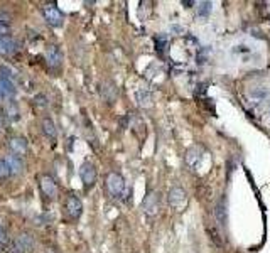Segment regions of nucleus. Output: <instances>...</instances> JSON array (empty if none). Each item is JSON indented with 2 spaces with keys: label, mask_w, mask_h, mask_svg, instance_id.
I'll list each match as a JSON object with an SVG mask.
<instances>
[{
  "label": "nucleus",
  "mask_w": 270,
  "mask_h": 253,
  "mask_svg": "<svg viewBox=\"0 0 270 253\" xmlns=\"http://www.w3.org/2000/svg\"><path fill=\"white\" fill-rule=\"evenodd\" d=\"M79 176H81L85 187H91L95 184V179H97V169L91 162H83L81 169H79Z\"/></svg>",
  "instance_id": "4"
},
{
  "label": "nucleus",
  "mask_w": 270,
  "mask_h": 253,
  "mask_svg": "<svg viewBox=\"0 0 270 253\" xmlns=\"http://www.w3.org/2000/svg\"><path fill=\"white\" fill-rule=\"evenodd\" d=\"M182 5H186V7H191V5H195V2H182Z\"/></svg>",
  "instance_id": "29"
},
{
  "label": "nucleus",
  "mask_w": 270,
  "mask_h": 253,
  "mask_svg": "<svg viewBox=\"0 0 270 253\" xmlns=\"http://www.w3.org/2000/svg\"><path fill=\"white\" fill-rule=\"evenodd\" d=\"M144 211H146L147 214H150V216H154V214H157L159 208H161V198H159L157 193H149L144 199Z\"/></svg>",
  "instance_id": "5"
},
{
  "label": "nucleus",
  "mask_w": 270,
  "mask_h": 253,
  "mask_svg": "<svg viewBox=\"0 0 270 253\" xmlns=\"http://www.w3.org/2000/svg\"><path fill=\"white\" fill-rule=\"evenodd\" d=\"M9 34H10L9 24H2V22H0V36H9Z\"/></svg>",
  "instance_id": "25"
},
{
  "label": "nucleus",
  "mask_w": 270,
  "mask_h": 253,
  "mask_svg": "<svg viewBox=\"0 0 270 253\" xmlns=\"http://www.w3.org/2000/svg\"><path fill=\"white\" fill-rule=\"evenodd\" d=\"M46 61H48V64L52 68V70H58L61 66V63H63V54H61L59 48L49 46V48L46 49Z\"/></svg>",
  "instance_id": "8"
},
{
  "label": "nucleus",
  "mask_w": 270,
  "mask_h": 253,
  "mask_svg": "<svg viewBox=\"0 0 270 253\" xmlns=\"http://www.w3.org/2000/svg\"><path fill=\"white\" fill-rule=\"evenodd\" d=\"M210 51H211L210 48H201L199 51H197V56H196L197 63H199V64L206 63V57H208V52H210Z\"/></svg>",
  "instance_id": "23"
},
{
  "label": "nucleus",
  "mask_w": 270,
  "mask_h": 253,
  "mask_svg": "<svg viewBox=\"0 0 270 253\" xmlns=\"http://www.w3.org/2000/svg\"><path fill=\"white\" fill-rule=\"evenodd\" d=\"M215 216L218 220V223L221 226H226V221H228V211H226V198L223 196L216 202V208H215Z\"/></svg>",
  "instance_id": "12"
},
{
  "label": "nucleus",
  "mask_w": 270,
  "mask_h": 253,
  "mask_svg": "<svg viewBox=\"0 0 270 253\" xmlns=\"http://www.w3.org/2000/svg\"><path fill=\"white\" fill-rule=\"evenodd\" d=\"M211 7H213V3L211 2H199L197 3V15L199 17H208V15L211 14Z\"/></svg>",
  "instance_id": "17"
},
{
  "label": "nucleus",
  "mask_w": 270,
  "mask_h": 253,
  "mask_svg": "<svg viewBox=\"0 0 270 253\" xmlns=\"http://www.w3.org/2000/svg\"><path fill=\"white\" fill-rule=\"evenodd\" d=\"M7 115H9V118L12 122L19 120V108L15 103H9V105H7Z\"/></svg>",
  "instance_id": "20"
},
{
  "label": "nucleus",
  "mask_w": 270,
  "mask_h": 253,
  "mask_svg": "<svg viewBox=\"0 0 270 253\" xmlns=\"http://www.w3.org/2000/svg\"><path fill=\"white\" fill-rule=\"evenodd\" d=\"M17 41L10 36H0V56H9L17 51Z\"/></svg>",
  "instance_id": "11"
},
{
  "label": "nucleus",
  "mask_w": 270,
  "mask_h": 253,
  "mask_svg": "<svg viewBox=\"0 0 270 253\" xmlns=\"http://www.w3.org/2000/svg\"><path fill=\"white\" fill-rule=\"evenodd\" d=\"M41 189H43L44 196H48L49 199H54L58 194V186H56L54 179L51 176H43L41 179Z\"/></svg>",
  "instance_id": "10"
},
{
  "label": "nucleus",
  "mask_w": 270,
  "mask_h": 253,
  "mask_svg": "<svg viewBox=\"0 0 270 253\" xmlns=\"http://www.w3.org/2000/svg\"><path fill=\"white\" fill-rule=\"evenodd\" d=\"M7 253H25V247L21 241H10L7 245Z\"/></svg>",
  "instance_id": "18"
},
{
  "label": "nucleus",
  "mask_w": 270,
  "mask_h": 253,
  "mask_svg": "<svg viewBox=\"0 0 270 253\" xmlns=\"http://www.w3.org/2000/svg\"><path fill=\"white\" fill-rule=\"evenodd\" d=\"M3 160H5L7 167H9L10 176H19V174H22V172H24L25 166H24V160H22V157L10 154V155H7Z\"/></svg>",
  "instance_id": "7"
},
{
  "label": "nucleus",
  "mask_w": 270,
  "mask_h": 253,
  "mask_svg": "<svg viewBox=\"0 0 270 253\" xmlns=\"http://www.w3.org/2000/svg\"><path fill=\"white\" fill-rule=\"evenodd\" d=\"M0 22H2V24H9V22H10V15L7 12H3V10H0Z\"/></svg>",
  "instance_id": "26"
},
{
  "label": "nucleus",
  "mask_w": 270,
  "mask_h": 253,
  "mask_svg": "<svg viewBox=\"0 0 270 253\" xmlns=\"http://www.w3.org/2000/svg\"><path fill=\"white\" fill-rule=\"evenodd\" d=\"M43 133L46 137H49L51 140H54L58 137V128H56L54 122L51 118H44L43 120Z\"/></svg>",
  "instance_id": "15"
},
{
  "label": "nucleus",
  "mask_w": 270,
  "mask_h": 253,
  "mask_svg": "<svg viewBox=\"0 0 270 253\" xmlns=\"http://www.w3.org/2000/svg\"><path fill=\"white\" fill-rule=\"evenodd\" d=\"M9 147L14 155L22 157L27 154V140H25L24 137H12L9 142Z\"/></svg>",
  "instance_id": "9"
},
{
  "label": "nucleus",
  "mask_w": 270,
  "mask_h": 253,
  "mask_svg": "<svg viewBox=\"0 0 270 253\" xmlns=\"http://www.w3.org/2000/svg\"><path fill=\"white\" fill-rule=\"evenodd\" d=\"M5 243H7V235H5V231H3L2 226H0V248H2Z\"/></svg>",
  "instance_id": "27"
},
{
  "label": "nucleus",
  "mask_w": 270,
  "mask_h": 253,
  "mask_svg": "<svg viewBox=\"0 0 270 253\" xmlns=\"http://www.w3.org/2000/svg\"><path fill=\"white\" fill-rule=\"evenodd\" d=\"M9 176H10V171H9V167H7L5 160L0 159V179H5V177H9Z\"/></svg>",
  "instance_id": "24"
},
{
  "label": "nucleus",
  "mask_w": 270,
  "mask_h": 253,
  "mask_svg": "<svg viewBox=\"0 0 270 253\" xmlns=\"http://www.w3.org/2000/svg\"><path fill=\"white\" fill-rule=\"evenodd\" d=\"M101 95H103V98L106 100V101H110L112 103L113 100L117 98V88H115V84L113 83H103L101 84Z\"/></svg>",
  "instance_id": "16"
},
{
  "label": "nucleus",
  "mask_w": 270,
  "mask_h": 253,
  "mask_svg": "<svg viewBox=\"0 0 270 253\" xmlns=\"http://www.w3.org/2000/svg\"><path fill=\"white\" fill-rule=\"evenodd\" d=\"M66 213L71 220H78L83 213V204L76 196H70L66 199Z\"/></svg>",
  "instance_id": "6"
},
{
  "label": "nucleus",
  "mask_w": 270,
  "mask_h": 253,
  "mask_svg": "<svg viewBox=\"0 0 270 253\" xmlns=\"http://www.w3.org/2000/svg\"><path fill=\"white\" fill-rule=\"evenodd\" d=\"M15 73L10 70L9 66H0V79H9V81H14Z\"/></svg>",
  "instance_id": "19"
},
{
  "label": "nucleus",
  "mask_w": 270,
  "mask_h": 253,
  "mask_svg": "<svg viewBox=\"0 0 270 253\" xmlns=\"http://www.w3.org/2000/svg\"><path fill=\"white\" fill-rule=\"evenodd\" d=\"M135 100L137 103H139L140 106H144V108H149L152 106V95L149 90H139L135 93Z\"/></svg>",
  "instance_id": "14"
},
{
  "label": "nucleus",
  "mask_w": 270,
  "mask_h": 253,
  "mask_svg": "<svg viewBox=\"0 0 270 253\" xmlns=\"http://www.w3.org/2000/svg\"><path fill=\"white\" fill-rule=\"evenodd\" d=\"M43 15L46 22H48L51 27H61V25H63V21H64L63 12H61L54 3H46L43 7Z\"/></svg>",
  "instance_id": "2"
},
{
  "label": "nucleus",
  "mask_w": 270,
  "mask_h": 253,
  "mask_svg": "<svg viewBox=\"0 0 270 253\" xmlns=\"http://www.w3.org/2000/svg\"><path fill=\"white\" fill-rule=\"evenodd\" d=\"M106 191L110 193V196L112 198H122L125 193V181L123 177H122L120 174H117V172H110L108 176H106Z\"/></svg>",
  "instance_id": "1"
},
{
  "label": "nucleus",
  "mask_w": 270,
  "mask_h": 253,
  "mask_svg": "<svg viewBox=\"0 0 270 253\" xmlns=\"http://www.w3.org/2000/svg\"><path fill=\"white\" fill-rule=\"evenodd\" d=\"M167 199H169V204L176 211H182L188 204V194L182 187H172L167 194Z\"/></svg>",
  "instance_id": "3"
},
{
  "label": "nucleus",
  "mask_w": 270,
  "mask_h": 253,
  "mask_svg": "<svg viewBox=\"0 0 270 253\" xmlns=\"http://www.w3.org/2000/svg\"><path fill=\"white\" fill-rule=\"evenodd\" d=\"M252 97H258V98H265L267 97V91L265 90H260V91H253Z\"/></svg>",
  "instance_id": "28"
},
{
  "label": "nucleus",
  "mask_w": 270,
  "mask_h": 253,
  "mask_svg": "<svg viewBox=\"0 0 270 253\" xmlns=\"http://www.w3.org/2000/svg\"><path fill=\"white\" fill-rule=\"evenodd\" d=\"M167 46V37L166 36H157L155 37V49H157L159 52H164Z\"/></svg>",
  "instance_id": "22"
},
{
  "label": "nucleus",
  "mask_w": 270,
  "mask_h": 253,
  "mask_svg": "<svg viewBox=\"0 0 270 253\" xmlns=\"http://www.w3.org/2000/svg\"><path fill=\"white\" fill-rule=\"evenodd\" d=\"M34 105H36V108H39V110L48 108V106H49L48 98H46L44 95H37V97L34 98Z\"/></svg>",
  "instance_id": "21"
},
{
  "label": "nucleus",
  "mask_w": 270,
  "mask_h": 253,
  "mask_svg": "<svg viewBox=\"0 0 270 253\" xmlns=\"http://www.w3.org/2000/svg\"><path fill=\"white\" fill-rule=\"evenodd\" d=\"M15 95V84L9 79H0V100L12 98Z\"/></svg>",
  "instance_id": "13"
}]
</instances>
